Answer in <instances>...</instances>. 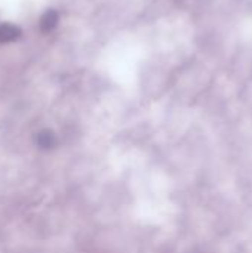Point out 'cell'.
Wrapping results in <instances>:
<instances>
[{"mask_svg": "<svg viewBox=\"0 0 252 253\" xmlns=\"http://www.w3.org/2000/svg\"><path fill=\"white\" fill-rule=\"evenodd\" d=\"M59 24V13L55 9H48L42 13V16L39 18V30L40 33L46 34L53 31Z\"/></svg>", "mask_w": 252, "mask_h": 253, "instance_id": "6da1fadb", "label": "cell"}, {"mask_svg": "<svg viewBox=\"0 0 252 253\" xmlns=\"http://www.w3.org/2000/svg\"><path fill=\"white\" fill-rule=\"evenodd\" d=\"M22 36V30L12 24V22H3L0 24V44H9L16 40H19Z\"/></svg>", "mask_w": 252, "mask_h": 253, "instance_id": "7a4b0ae2", "label": "cell"}, {"mask_svg": "<svg viewBox=\"0 0 252 253\" xmlns=\"http://www.w3.org/2000/svg\"><path fill=\"white\" fill-rule=\"evenodd\" d=\"M56 136L52 130H42L37 133L36 136V144L42 148V150H52L56 145Z\"/></svg>", "mask_w": 252, "mask_h": 253, "instance_id": "3957f363", "label": "cell"}]
</instances>
